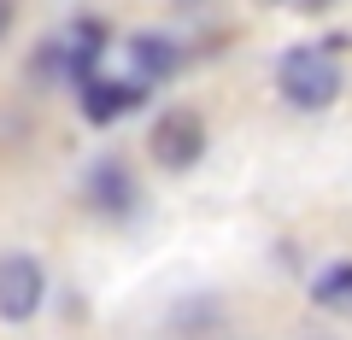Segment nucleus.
Here are the masks:
<instances>
[{
    "mask_svg": "<svg viewBox=\"0 0 352 340\" xmlns=\"http://www.w3.org/2000/svg\"><path fill=\"white\" fill-rule=\"evenodd\" d=\"M276 89H282V100H288L294 112H323V106H335L340 89H346V76H340V65H335V47H323V41L288 47L276 59Z\"/></svg>",
    "mask_w": 352,
    "mask_h": 340,
    "instance_id": "nucleus-1",
    "label": "nucleus"
},
{
    "mask_svg": "<svg viewBox=\"0 0 352 340\" xmlns=\"http://www.w3.org/2000/svg\"><path fill=\"white\" fill-rule=\"evenodd\" d=\"M147 152H153V164L159 170H194V164L206 159V117L194 112V106H170V112H159L153 117V129H147Z\"/></svg>",
    "mask_w": 352,
    "mask_h": 340,
    "instance_id": "nucleus-2",
    "label": "nucleus"
},
{
    "mask_svg": "<svg viewBox=\"0 0 352 340\" xmlns=\"http://www.w3.org/2000/svg\"><path fill=\"white\" fill-rule=\"evenodd\" d=\"M47 299V270L36 252H0V323H30Z\"/></svg>",
    "mask_w": 352,
    "mask_h": 340,
    "instance_id": "nucleus-3",
    "label": "nucleus"
},
{
    "mask_svg": "<svg viewBox=\"0 0 352 340\" xmlns=\"http://www.w3.org/2000/svg\"><path fill=\"white\" fill-rule=\"evenodd\" d=\"M88 205L100 217H129L135 212V177H129L124 159H100L88 170Z\"/></svg>",
    "mask_w": 352,
    "mask_h": 340,
    "instance_id": "nucleus-4",
    "label": "nucleus"
},
{
    "mask_svg": "<svg viewBox=\"0 0 352 340\" xmlns=\"http://www.w3.org/2000/svg\"><path fill=\"white\" fill-rule=\"evenodd\" d=\"M147 82H135V76H129V82H112V76H88L82 82V117L88 124H112V117H124V112H135L141 100H147Z\"/></svg>",
    "mask_w": 352,
    "mask_h": 340,
    "instance_id": "nucleus-5",
    "label": "nucleus"
},
{
    "mask_svg": "<svg viewBox=\"0 0 352 340\" xmlns=\"http://www.w3.org/2000/svg\"><path fill=\"white\" fill-rule=\"evenodd\" d=\"M129 65H135V82H164L182 65V47L159 30H141V36H129Z\"/></svg>",
    "mask_w": 352,
    "mask_h": 340,
    "instance_id": "nucleus-6",
    "label": "nucleus"
},
{
    "mask_svg": "<svg viewBox=\"0 0 352 340\" xmlns=\"http://www.w3.org/2000/svg\"><path fill=\"white\" fill-rule=\"evenodd\" d=\"M311 299L323 305V311H340L352 317V258H340V264H323L311 282Z\"/></svg>",
    "mask_w": 352,
    "mask_h": 340,
    "instance_id": "nucleus-7",
    "label": "nucleus"
},
{
    "mask_svg": "<svg viewBox=\"0 0 352 340\" xmlns=\"http://www.w3.org/2000/svg\"><path fill=\"white\" fill-rule=\"evenodd\" d=\"M212 323H217V299H188L182 311H176V340H200V335H212Z\"/></svg>",
    "mask_w": 352,
    "mask_h": 340,
    "instance_id": "nucleus-8",
    "label": "nucleus"
},
{
    "mask_svg": "<svg viewBox=\"0 0 352 340\" xmlns=\"http://www.w3.org/2000/svg\"><path fill=\"white\" fill-rule=\"evenodd\" d=\"M12 24H18V0H0V41L12 36Z\"/></svg>",
    "mask_w": 352,
    "mask_h": 340,
    "instance_id": "nucleus-9",
    "label": "nucleus"
},
{
    "mask_svg": "<svg viewBox=\"0 0 352 340\" xmlns=\"http://www.w3.org/2000/svg\"><path fill=\"white\" fill-rule=\"evenodd\" d=\"M288 6H300V12H329L335 0H288Z\"/></svg>",
    "mask_w": 352,
    "mask_h": 340,
    "instance_id": "nucleus-10",
    "label": "nucleus"
},
{
    "mask_svg": "<svg viewBox=\"0 0 352 340\" xmlns=\"http://www.w3.org/2000/svg\"><path fill=\"white\" fill-rule=\"evenodd\" d=\"M170 6H200V0H170Z\"/></svg>",
    "mask_w": 352,
    "mask_h": 340,
    "instance_id": "nucleus-11",
    "label": "nucleus"
},
{
    "mask_svg": "<svg viewBox=\"0 0 352 340\" xmlns=\"http://www.w3.org/2000/svg\"><path fill=\"white\" fill-rule=\"evenodd\" d=\"M258 6H288V0H258Z\"/></svg>",
    "mask_w": 352,
    "mask_h": 340,
    "instance_id": "nucleus-12",
    "label": "nucleus"
}]
</instances>
